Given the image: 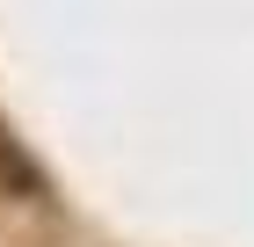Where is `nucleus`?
Masks as SVG:
<instances>
[{
	"label": "nucleus",
	"instance_id": "1",
	"mask_svg": "<svg viewBox=\"0 0 254 247\" xmlns=\"http://www.w3.org/2000/svg\"><path fill=\"white\" fill-rule=\"evenodd\" d=\"M0 189L7 196H44V174H37V160L7 138V124H0Z\"/></svg>",
	"mask_w": 254,
	"mask_h": 247
}]
</instances>
